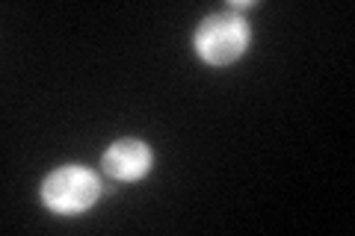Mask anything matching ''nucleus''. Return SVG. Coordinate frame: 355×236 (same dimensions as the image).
<instances>
[{"label": "nucleus", "mask_w": 355, "mask_h": 236, "mask_svg": "<svg viewBox=\"0 0 355 236\" xmlns=\"http://www.w3.org/2000/svg\"><path fill=\"white\" fill-rule=\"evenodd\" d=\"M249 42H252L249 21L237 15L234 9H228V12L207 15L202 24L196 27L193 48L207 65L222 69V65H231L234 60H240V56L249 51Z\"/></svg>", "instance_id": "nucleus-1"}, {"label": "nucleus", "mask_w": 355, "mask_h": 236, "mask_svg": "<svg viewBox=\"0 0 355 236\" xmlns=\"http://www.w3.org/2000/svg\"><path fill=\"white\" fill-rule=\"evenodd\" d=\"M39 195L57 216H80L101 198V181L83 165H60L42 181Z\"/></svg>", "instance_id": "nucleus-2"}, {"label": "nucleus", "mask_w": 355, "mask_h": 236, "mask_svg": "<svg viewBox=\"0 0 355 236\" xmlns=\"http://www.w3.org/2000/svg\"><path fill=\"white\" fill-rule=\"evenodd\" d=\"M101 165L116 181H139L154 165V154L142 139H119L101 156Z\"/></svg>", "instance_id": "nucleus-3"}]
</instances>
